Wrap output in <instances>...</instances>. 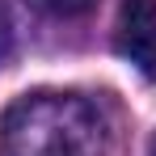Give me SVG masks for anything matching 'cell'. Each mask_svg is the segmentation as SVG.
<instances>
[{
  "label": "cell",
  "instance_id": "6da1fadb",
  "mask_svg": "<svg viewBox=\"0 0 156 156\" xmlns=\"http://www.w3.org/2000/svg\"><path fill=\"white\" fill-rule=\"evenodd\" d=\"M0 156H105V122L84 97L26 93L0 118Z\"/></svg>",
  "mask_w": 156,
  "mask_h": 156
},
{
  "label": "cell",
  "instance_id": "7a4b0ae2",
  "mask_svg": "<svg viewBox=\"0 0 156 156\" xmlns=\"http://www.w3.org/2000/svg\"><path fill=\"white\" fill-rule=\"evenodd\" d=\"M114 47L135 72L156 80V0H122Z\"/></svg>",
  "mask_w": 156,
  "mask_h": 156
},
{
  "label": "cell",
  "instance_id": "3957f363",
  "mask_svg": "<svg viewBox=\"0 0 156 156\" xmlns=\"http://www.w3.org/2000/svg\"><path fill=\"white\" fill-rule=\"evenodd\" d=\"M26 4H34V9L47 13V17H84L97 0H26Z\"/></svg>",
  "mask_w": 156,
  "mask_h": 156
},
{
  "label": "cell",
  "instance_id": "277c9868",
  "mask_svg": "<svg viewBox=\"0 0 156 156\" xmlns=\"http://www.w3.org/2000/svg\"><path fill=\"white\" fill-rule=\"evenodd\" d=\"M9 47H13V21H9V9L0 0V59L9 55Z\"/></svg>",
  "mask_w": 156,
  "mask_h": 156
},
{
  "label": "cell",
  "instance_id": "5b68a950",
  "mask_svg": "<svg viewBox=\"0 0 156 156\" xmlns=\"http://www.w3.org/2000/svg\"><path fill=\"white\" fill-rule=\"evenodd\" d=\"M152 156H156V135H152Z\"/></svg>",
  "mask_w": 156,
  "mask_h": 156
}]
</instances>
